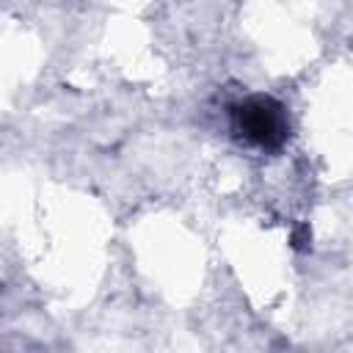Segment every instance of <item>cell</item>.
I'll return each mask as SVG.
<instances>
[{"mask_svg":"<svg viewBox=\"0 0 353 353\" xmlns=\"http://www.w3.org/2000/svg\"><path fill=\"white\" fill-rule=\"evenodd\" d=\"M234 132L259 149H276L290 135L287 108L265 94L248 97L234 108Z\"/></svg>","mask_w":353,"mask_h":353,"instance_id":"cell-1","label":"cell"}]
</instances>
